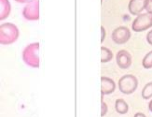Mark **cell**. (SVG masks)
<instances>
[{"instance_id": "obj_1", "label": "cell", "mask_w": 152, "mask_h": 117, "mask_svg": "<svg viewBox=\"0 0 152 117\" xmlns=\"http://www.w3.org/2000/svg\"><path fill=\"white\" fill-rule=\"evenodd\" d=\"M20 31L12 23H5L0 25V43L2 45H10L17 41Z\"/></svg>"}, {"instance_id": "obj_2", "label": "cell", "mask_w": 152, "mask_h": 117, "mask_svg": "<svg viewBox=\"0 0 152 117\" xmlns=\"http://www.w3.org/2000/svg\"><path fill=\"white\" fill-rule=\"evenodd\" d=\"M23 60L28 67L33 68H39V43L33 42L28 44L23 51Z\"/></svg>"}, {"instance_id": "obj_3", "label": "cell", "mask_w": 152, "mask_h": 117, "mask_svg": "<svg viewBox=\"0 0 152 117\" xmlns=\"http://www.w3.org/2000/svg\"><path fill=\"white\" fill-rule=\"evenodd\" d=\"M118 89L124 95H131L137 89L138 80L132 74H126L118 80Z\"/></svg>"}, {"instance_id": "obj_4", "label": "cell", "mask_w": 152, "mask_h": 117, "mask_svg": "<svg viewBox=\"0 0 152 117\" xmlns=\"http://www.w3.org/2000/svg\"><path fill=\"white\" fill-rule=\"evenodd\" d=\"M150 27H152V14L148 12L136 16L132 24V29L134 32H143Z\"/></svg>"}, {"instance_id": "obj_5", "label": "cell", "mask_w": 152, "mask_h": 117, "mask_svg": "<svg viewBox=\"0 0 152 117\" xmlns=\"http://www.w3.org/2000/svg\"><path fill=\"white\" fill-rule=\"evenodd\" d=\"M23 16L27 21H38L39 20V1L33 0L27 3L23 10Z\"/></svg>"}, {"instance_id": "obj_6", "label": "cell", "mask_w": 152, "mask_h": 117, "mask_svg": "<svg viewBox=\"0 0 152 117\" xmlns=\"http://www.w3.org/2000/svg\"><path fill=\"white\" fill-rule=\"evenodd\" d=\"M112 40L117 44H124L131 38V31L126 26H120L112 32Z\"/></svg>"}, {"instance_id": "obj_7", "label": "cell", "mask_w": 152, "mask_h": 117, "mask_svg": "<svg viewBox=\"0 0 152 117\" xmlns=\"http://www.w3.org/2000/svg\"><path fill=\"white\" fill-rule=\"evenodd\" d=\"M116 61L118 66L122 69H126L131 67L132 65V55L129 52L125 50H121L118 52Z\"/></svg>"}, {"instance_id": "obj_8", "label": "cell", "mask_w": 152, "mask_h": 117, "mask_svg": "<svg viewBox=\"0 0 152 117\" xmlns=\"http://www.w3.org/2000/svg\"><path fill=\"white\" fill-rule=\"evenodd\" d=\"M147 1L148 0H130L128 5L129 12L134 16L142 14V12L146 10Z\"/></svg>"}, {"instance_id": "obj_9", "label": "cell", "mask_w": 152, "mask_h": 117, "mask_svg": "<svg viewBox=\"0 0 152 117\" xmlns=\"http://www.w3.org/2000/svg\"><path fill=\"white\" fill-rule=\"evenodd\" d=\"M116 90L115 82L108 77H101V94L102 95H110Z\"/></svg>"}, {"instance_id": "obj_10", "label": "cell", "mask_w": 152, "mask_h": 117, "mask_svg": "<svg viewBox=\"0 0 152 117\" xmlns=\"http://www.w3.org/2000/svg\"><path fill=\"white\" fill-rule=\"evenodd\" d=\"M11 6L9 0H0V21H3L10 16Z\"/></svg>"}, {"instance_id": "obj_11", "label": "cell", "mask_w": 152, "mask_h": 117, "mask_svg": "<svg viewBox=\"0 0 152 117\" xmlns=\"http://www.w3.org/2000/svg\"><path fill=\"white\" fill-rule=\"evenodd\" d=\"M115 109L116 112L120 114H125L128 113L129 110V106L127 102L122 99H118L115 102Z\"/></svg>"}, {"instance_id": "obj_12", "label": "cell", "mask_w": 152, "mask_h": 117, "mask_svg": "<svg viewBox=\"0 0 152 117\" xmlns=\"http://www.w3.org/2000/svg\"><path fill=\"white\" fill-rule=\"evenodd\" d=\"M113 58V53L107 47H101V62L107 63L112 60Z\"/></svg>"}, {"instance_id": "obj_13", "label": "cell", "mask_w": 152, "mask_h": 117, "mask_svg": "<svg viewBox=\"0 0 152 117\" xmlns=\"http://www.w3.org/2000/svg\"><path fill=\"white\" fill-rule=\"evenodd\" d=\"M142 97L144 99H149L152 97V82H148L142 90Z\"/></svg>"}, {"instance_id": "obj_14", "label": "cell", "mask_w": 152, "mask_h": 117, "mask_svg": "<svg viewBox=\"0 0 152 117\" xmlns=\"http://www.w3.org/2000/svg\"><path fill=\"white\" fill-rule=\"evenodd\" d=\"M142 65L145 68L149 69L152 68V51L148 53L142 60Z\"/></svg>"}, {"instance_id": "obj_15", "label": "cell", "mask_w": 152, "mask_h": 117, "mask_svg": "<svg viewBox=\"0 0 152 117\" xmlns=\"http://www.w3.org/2000/svg\"><path fill=\"white\" fill-rule=\"evenodd\" d=\"M107 110H108V108H107V103L102 99L101 100V117H104L105 114H107Z\"/></svg>"}, {"instance_id": "obj_16", "label": "cell", "mask_w": 152, "mask_h": 117, "mask_svg": "<svg viewBox=\"0 0 152 117\" xmlns=\"http://www.w3.org/2000/svg\"><path fill=\"white\" fill-rule=\"evenodd\" d=\"M146 11L148 13L152 14V0H148L146 5Z\"/></svg>"}, {"instance_id": "obj_17", "label": "cell", "mask_w": 152, "mask_h": 117, "mask_svg": "<svg viewBox=\"0 0 152 117\" xmlns=\"http://www.w3.org/2000/svg\"><path fill=\"white\" fill-rule=\"evenodd\" d=\"M147 41L148 44L152 45V29L148 32V35H147Z\"/></svg>"}, {"instance_id": "obj_18", "label": "cell", "mask_w": 152, "mask_h": 117, "mask_svg": "<svg viewBox=\"0 0 152 117\" xmlns=\"http://www.w3.org/2000/svg\"><path fill=\"white\" fill-rule=\"evenodd\" d=\"M101 42L103 43V41L104 40V38H105V29L104 26H101Z\"/></svg>"}, {"instance_id": "obj_19", "label": "cell", "mask_w": 152, "mask_h": 117, "mask_svg": "<svg viewBox=\"0 0 152 117\" xmlns=\"http://www.w3.org/2000/svg\"><path fill=\"white\" fill-rule=\"evenodd\" d=\"M16 2H18V3H22V4H27V3H29V2H31V1H33V0H15Z\"/></svg>"}, {"instance_id": "obj_20", "label": "cell", "mask_w": 152, "mask_h": 117, "mask_svg": "<svg viewBox=\"0 0 152 117\" xmlns=\"http://www.w3.org/2000/svg\"><path fill=\"white\" fill-rule=\"evenodd\" d=\"M134 117H147L143 113H136Z\"/></svg>"}, {"instance_id": "obj_21", "label": "cell", "mask_w": 152, "mask_h": 117, "mask_svg": "<svg viewBox=\"0 0 152 117\" xmlns=\"http://www.w3.org/2000/svg\"><path fill=\"white\" fill-rule=\"evenodd\" d=\"M148 110L152 113V99L150 100V102L148 103Z\"/></svg>"}, {"instance_id": "obj_22", "label": "cell", "mask_w": 152, "mask_h": 117, "mask_svg": "<svg viewBox=\"0 0 152 117\" xmlns=\"http://www.w3.org/2000/svg\"><path fill=\"white\" fill-rule=\"evenodd\" d=\"M101 1H103V0H101Z\"/></svg>"}]
</instances>
